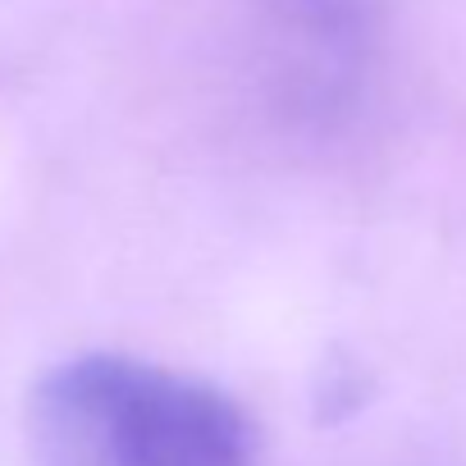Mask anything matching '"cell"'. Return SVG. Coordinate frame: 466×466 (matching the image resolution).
Here are the masks:
<instances>
[{
    "instance_id": "cell-1",
    "label": "cell",
    "mask_w": 466,
    "mask_h": 466,
    "mask_svg": "<svg viewBox=\"0 0 466 466\" xmlns=\"http://www.w3.org/2000/svg\"><path fill=\"white\" fill-rule=\"evenodd\" d=\"M28 452L33 466H252V425L197 375L83 352L33 384Z\"/></svg>"
},
{
    "instance_id": "cell-2",
    "label": "cell",
    "mask_w": 466,
    "mask_h": 466,
    "mask_svg": "<svg viewBox=\"0 0 466 466\" xmlns=\"http://www.w3.org/2000/svg\"><path fill=\"white\" fill-rule=\"evenodd\" d=\"M252 87L293 133L348 128L384 65V0H233Z\"/></svg>"
}]
</instances>
